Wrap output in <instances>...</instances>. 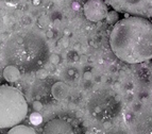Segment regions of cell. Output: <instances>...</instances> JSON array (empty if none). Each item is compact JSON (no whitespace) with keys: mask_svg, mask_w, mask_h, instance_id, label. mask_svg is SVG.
Segmentation results:
<instances>
[{"mask_svg":"<svg viewBox=\"0 0 152 134\" xmlns=\"http://www.w3.org/2000/svg\"><path fill=\"white\" fill-rule=\"evenodd\" d=\"M6 134H37V132L35 131V129H33L32 127H29V126L17 125L10 128Z\"/></svg>","mask_w":152,"mask_h":134,"instance_id":"obj_11","label":"cell"},{"mask_svg":"<svg viewBox=\"0 0 152 134\" xmlns=\"http://www.w3.org/2000/svg\"><path fill=\"white\" fill-rule=\"evenodd\" d=\"M3 56L9 65H14L25 73H31L42 68L49 59V46L41 32L19 31L6 39Z\"/></svg>","mask_w":152,"mask_h":134,"instance_id":"obj_2","label":"cell"},{"mask_svg":"<svg viewBox=\"0 0 152 134\" xmlns=\"http://www.w3.org/2000/svg\"><path fill=\"white\" fill-rule=\"evenodd\" d=\"M51 95L56 100H63L68 95V88L63 82H56L51 87Z\"/></svg>","mask_w":152,"mask_h":134,"instance_id":"obj_10","label":"cell"},{"mask_svg":"<svg viewBox=\"0 0 152 134\" xmlns=\"http://www.w3.org/2000/svg\"><path fill=\"white\" fill-rule=\"evenodd\" d=\"M110 46L117 58L129 64L148 61L152 59V23L139 16L120 19L112 29Z\"/></svg>","mask_w":152,"mask_h":134,"instance_id":"obj_1","label":"cell"},{"mask_svg":"<svg viewBox=\"0 0 152 134\" xmlns=\"http://www.w3.org/2000/svg\"><path fill=\"white\" fill-rule=\"evenodd\" d=\"M89 112L91 116L101 121H110L119 111V105L112 97L100 96L94 98L89 102Z\"/></svg>","mask_w":152,"mask_h":134,"instance_id":"obj_4","label":"cell"},{"mask_svg":"<svg viewBox=\"0 0 152 134\" xmlns=\"http://www.w3.org/2000/svg\"><path fill=\"white\" fill-rule=\"evenodd\" d=\"M30 123L34 126H38L43 123V116L38 112H33L30 115Z\"/></svg>","mask_w":152,"mask_h":134,"instance_id":"obj_12","label":"cell"},{"mask_svg":"<svg viewBox=\"0 0 152 134\" xmlns=\"http://www.w3.org/2000/svg\"><path fill=\"white\" fill-rule=\"evenodd\" d=\"M32 3L34 4L35 6H38V4L41 3V0H32Z\"/></svg>","mask_w":152,"mask_h":134,"instance_id":"obj_21","label":"cell"},{"mask_svg":"<svg viewBox=\"0 0 152 134\" xmlns=\"http://www.w3.org/2000/svg\"><path fill=\"white\" fill-rule=\"evenodd\" d=\"M83 12L86 19L91 23L103 20L108 15V6L103 0H88L83 6Z\"/></svg>","mask_w":152,"mask_h":134,"instance_id":"obj_6","label":"cell"},{"mask_svg":"<svg viewBox=\"0 0 152 134\" xmlns=\"http://www.w3.org/2000/svg\"><path fill=\"white\" fill-rule=\"evenodd\" d=\"M135 130L136 134H152V115H145L140 117Z\"/></svg>","mask_w":152,"mask_h":134,"instance_id":"obj_8","label":"cell"},{"mask_svg":"<svg viewBox=\"0 0 152 134\" xmlns=\"http://www.w3.org/2000/svg\"><path fill=\"white\" fill-rule=\"evenodd\" d=\"M29 105L18 88L0 85V129L12 128L26 119Z\"/></svg>","mask_w":152,"mask_h":134,"instance_id":"obj_3","label":"cell"},{"mask_svg":"<svg viewBox=\"0 0 152 134\" xmlns=\"http://www.w3.org/2000/svg\"><path fill=\"white\" fill-rule=\"evenodd\" d=\"M106 18H108V23H116L117 21H118V14H117L116 11H112V12H110V13H108Z\"/></svg>","mask_w":152,"mask_h":134,"instance_id":"obj_13","label":"cell"},{"mask_svg":"<svg viewBox=\"0 0 152 134\" xmlns=\"http://www.w3.org/2000/svg\"><path fill=\"white\" fill-rule=\"evenodd\" d=\"M49 59H50V62H51L53 65H58V63L61 62V58H60V56L56 54V53H52V54L49 56Z\"/></svg>","mask_w":152,"mask_h":134,"instance_id":"obj_15","label":"cell"},{"mask_svg":"<svg viewBox=\"0 0 152 134\" xmlns=\"http://www.w3.org/2000/svg\"><path fill=\"white\" fill-rule=\"evenodd\" d=\"M83 77H84L85 80H91L93 76H91V73H89V71H86V73H84V76H83Z\"/></svg>","mask_w":152,"mask_h":134,"instance_id":"obj_18","label":"cell"},{"mask_svg":"<svg viewBox=\"0 0 152 134\" xmlns=\"http://www.w3.org/2000/svg\"><path fill=\"white\" fill-rule=\"evenodd\" d=\"M32 106L34 109V112H39L41 110H43V103L41 101H38V100H35L34 102L32 103Z\"/></svg>","mask_w":152,"mask_h":134,"instance_id":"obj_16","label":"cell"},{"mask_svg":"<svg viewBox=\"0 0 152 134\" xmlns=\"http://www.w3.org/2000/svg\"><path fill=\"white\" fill-rule=\"evenodd\" d=\"M115 11L152 18V0H104Z\"/></svg>","mask_w":152,"mask_h":134,"instance_id":"obj_5","label":"cell"},{"mask_svg":"<svg viewBox=\"0 0 152 134\" xmlns=\"http://www.w3.org/2000/svg\"><path fill=\"white\" fill-rule=\"evenodd\" d=\"M3 26V18H2V16L0 15V28Z\"/></svg>","mask_w":152,"mask_h":134,"instance_id":"obj_22","label":"cell"},{"mask_svg":"<svg viewBox=\"0 0 152 134\" xmlns=\"http://www.w3.org/2000/svg\"><path fill=\"white\" fill-rule=\"evenodd\" d=\"M72 8H73V10H79L80 9V4L79 3H77V2H73L72 3Z\"/></svg>","mask_w":152,"mask_h":134,"instance_id":"obj_20","label":"cell"},{"mask_svg":"<svg viewBox=\"0 0 152 134\" xmlns=\"http://www.w3.org/2000/svg\"><path fill=\"white\" fill-rule=\"evenodd\" d=\"M35 75H36V78L38 79H45L48 76V71H47L45 68H39V69L36 70Z\"/></svg>","mask_w":152,"mask_h":134,"instance_id":"obj_14","label":"cell"},{"mask_svg":"<svg viewBox=\"0 0 152 134\" xmlns=\"http://www.w3.org/2000/svg\"><path fill=\"white\" fill-rule=\"evenodd\" d=\"M106 134H127V133L125 131H122V130H120V129H114V130L108 132Z\"/></svg>","mask_w":152,"mask_h":134,"instance_id":"obj_17","label":"cell"},{"mask_svg":"<svg viewBox=\"0 0 152 134\" xmlns=\"http://www.w3.org/2000/svg\"><path fill=\"white\" fill-rule=\"evenodd\" d=\"M2 1H6V2H16L18 0H2Z\"/></svg>","mask_w":152,"mask_h":134,"instance_id":"obj_23","label":"cell"},{"mask_svg":"<svg viewBox=\"0 0 152 134\" xmlns=\"http://www.w3.org/2000/svg\"><path fill=\"white\" fill-rule=\"evenodd\" d=\"M46 36L48 38H52L53 37V32H52V31H47V32H46Z\"/></svg>","mask_w":152,"mask_h":134,"instance_id":"obj_19","label":"cell"},{"mask_svg":"<svg viewBox=\"0 0 152 134\" xmlns=\"http://www.w3.org/2000/svg\"><path fill=\"white\" fill-rule=\"evenodd\" d=\"M3 78L6 79V81L10 82V83H14L17 82L21 77L20 69L18 67L14 66V65H8L3 68L2 71Z\"/></svg>","mask_w":152,"mask_h":134,"instance_id":"obj_9","label":"cell"},{"mask_svg":"<svg viewBox=\"0 0 152 134\" xmlns=\"http://www.w3.org/2000/svg\"><path fill=\"white\" fill-rule=\"evenodd\" d=\"M43 134H75V131L68 121L62 118H53L44 126Z\"/></svg>","mask_w":152,"mask_h":134,"instance_id":"obj_7","label":"cell"}]
</instances>
